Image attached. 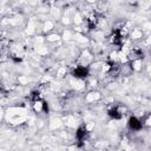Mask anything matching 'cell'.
<instances>
[{"mask_svg": "<svg viewBox=\"0 0 151 151\" xmlns=\"http://www.w3.org/2000/svg\"><path fill=\"white\" fill-rule=\"evenodd\" d=\"M99 21H100V15H99L98 12L91 11V12L86 13V15H85V24H86V26L90 29L96 28L99 25Z\"/></svg>", "mask_w": 151, "mask_h": 151, "instance_id": "obj_1", "label": "cell"}, {"mask_svg": "<svg viewBox=\"0 0 151 151\" xmlns=\"http://www.w3.org/2000/svg\"><path fill=\"white\" fill-rule=\"evenodd\" d=\"M126 58H127V60H129V63H134V61H138V60H140V59H143L144 58V53H143V51L140 50V48H131V50H129V52H127V54H126Z\"/></svg>", "mask_w": 151, "mask_h": 151, "instance_id": "obj_2", "label": "cell"}, {"mask_svg": "<svg viewBox=\"0 0 151 151\" xmlns=\"http://www.w3.org/2000/svg\"><path fill=\"white\" fill-rule=\"evenodd\" d=\"M87 136H88V130L85 125H81L78 127L77 132H76V138H77V143L79 146H83L85 140L87 139Z\"/></svg>", "mask_w": 151, "mask_h": 151, "instance_id": "obj_3", "label": "cell"}, {"mask_svg": "<svg viewBox=\"0 0 151 151\" xmlns=\"http://www.w3.org/2000/svg\"><path fill=\"white\" fill-rule=\"evenodd\" d=\"M127 125H129V129H130L131 131H134V132H137V131H140V130L143 129V126H144V123H143V120H142L139 117L132 116V117H130Z\"/></svg>", "mask_w": 151, "mask_h": 151, "instance_id": "obj_4", "label": "cell"}, {"mask_svg": "<svg viewBox=\"0 0 151 151\" xmlns=\"http://www.w3.org/2000/svg\"><path fill=\"white\" fill-rule=\"evenodd\" d=\"M72 74L76 77V78H79V79H85L87 76H88V67L85 66V65H78L73 68V72Z\"/></svg>", "mask_w": 151, "mask_h": 151, "instance_id": "obj_5", "label": "cell"}, {"mask_svg": "<svg viewBox=\"0 0 151 151\" xmlns=\"http://www.w3.org/2000/svg\"><path fill=\"white\" fill-rule=\"evenodd\" d=\"M107 114L112 119H120L123 117V110L118 105H111L107 110Z\"/></svg>", "mask_w": 151, "mask_h": 151, "instance_id": "obj_6", "label": "cell"}, {"mask_svg": "<svg viewBox=\"0 0 151 151\" xmlns=\"http://www.w3.org/2000/svg\"><path fill=\"white\" fill-rule=\"evenodd\" d=\"M150 54H151V50H150Z\"/></svg>", "mask_w": 151, "mask_h": 151, "instance_id": "obj_7", "label": "cell"}]
</instances>
